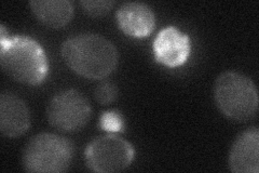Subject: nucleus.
<instances>
[{
  "label": "nucleus",
  "mask_w": 259,
  "mask_h": 173,
  "mask_svg": "<svg viewBox=\"0 0 259 173\" xmlns=\"http://www.w3.org/2000/svg\"><path fill=\"white\" fill-rule=\"evenodd\" d=\"M61 54L70 70L88 79L106 78L118 65L115 45L94 32H83L65 40Z\"/></svg>",
  "instance_id": "1"
},
{
  "label": "nucleus",
  "mask_w": 259,
  "mask_h": 173,
  "mask_svg": "<svg viewBox=\"0 0 259 173\" xmlns=\"http://www.w3.org/2000/svg\"><path fill=\"white\" fill-rule=\"evenodd\" d=\"M0 29V64L4 72L22 84H41L49 71L44 48L28 36H9L4 25Z\"/></svg>",
  "instance_id": "2"
},
{
  "label": "nucleus",
  "mask_w": 259,
  "mask_h": 173,
  "mask_svg": "<svg viewBox=\"0 0 259 173\" xmlns=\"http://www.w3.org/2000/svg\"><path fill=\"white\" fill-rule=\"evenodd\" d=\"M215 103L226 117L245 122L258 110V92L254 81L237 72H225L215 80Z\"/></svg>",
  "instance_id": "3"
},
{
  "label": "nucleus",
  "mask_w": 259,
  "mask_h": 173,
  "mask_svg": "<svg viewBox=\"0 0 259 173\" xmlns=\"http://www.w3.org/2000/svg\"><path fill=\"white\" fill-rule=\"evenodd\" d=\"M70 140L54 133H39L26 143L22 154L23 168L27 172L59 173L66 171L74 158Z\"/></svg>",
  "instance_id": "4"
},
{
  "label": "nucleus",
  "mask_w": 259,
  "mask_h": 173,
  "mask_svg": "<svg viewBox=\"0 0 259 173\" xmlns=\"http://www.w3.org/2000/svg\"><path fill=\"white\" fill-rule=\"evenodd\" d=\"M133 145L115 134L94 139L84 151L87 167L99 173L119 172L126 169L134 159Z\"/></svg>",
  "instance_id": "5"
},
{
  "label": "nucleus",
  "mask_w": 259,
  "mask_h": 173,
  "mask_svg": "<svg viewBox=\"0 0 259 173\" xmlns=\"http://www.w3.org/2000/svg\"><path fill=\"white\" fill-rule=\"evenodd\" d=\"M91 105L78 90L69 89L56 93L47 106V118L50 125L63 132H76L91 118Z\"/></svg>",
  "instance_id": "6"
},
{
  "label": "nucleus",
  "mask_w": 259,
  "mask_h": 173,
  "mask_svg": "<svg viewBox=\"0 0 259 173\" xmlns=\"http://www.w3.org/2000/svg\"><path fill=\"white\" fill-rule=\"evenodd\" d=\"M190 50L189 36L174 26L162 29L153 41V53L157 62L168 67L185 64L190 55Z\"/></svg>",
  "instance_id": "7"
},
{
  "label": "nucleus",
  "mask_w": 259,
  "mask_h": 173,
  "mask_svg": "<svg viewBox=\"0 0 259 173\" xmlns=\"http://www.w3.org/2000/svg\"><path fill=\"white\" fill-rule=\"evenodd\" d=\"M229 168L234 173L259 172V129L250 127L240 133L230 148Z\"/></svg>",
  "instance_id": "8"
},
{
  "label": "nucleus",
  "mask_w": 259,
  "mask_h": 173,
  "mask_svg": "<svg viewBox=\"0 0 259 173\" xmlns=\"http://www.w3.org/2000/svg\"><path fill=\"white\" fill-rule=\"evenodd\" d=\"M30 127V112L27 104L11 91L0 95V131L5 136L18 137Z\"/></svg>",
  "instance_id": "9"
},
{
  "label": "nucleus",
  "mask_w": 259,
  "mask_h": 173,
  "mask_svg": "<svg viewBox=\"0 0 259 173\" xmlns=\"http://www.w3.org/2000/svg\"><path fill=\"white\" fill-rule=\"evenodd\" d=\"M119 28L135 38L149 36L156 26V15L152 9L142 3H125L116 13Z\"/></svg>",
  "instance_id": "10"
},
{
  "label": "nucleus",
  "mask_w": 259,
  "mask_h": 173,
  "mask_svg": "<svg viewBox=\"0 0 259 173\" xmlns=\"http://www.w3.org/2000/svg\"><path fill=\"white\" fill-rule=\"evenodd\" d=\"M30 9L36 18L52 28L66 26L74 16V4L69 0H32Z\"/></svg>",
  "instance_id": "11"
},
{
  "label": "nucleus",
  "mask_w": 259,
  "mask_h": 173,
  "mask_svg": "<svg viewBox=\"0 0 259 173\" xmlns=\"http://www.w3.org/2000/svg\"><path fill=\"white\" fill-rule=\"evenodd\" d=\"M100 127L112 134L123 132L125 129V120L123 115L117 110L104 112L100 118Z\"/></svg>",
  "instance_id": "12"
},
{
  "label": "nucleus",
  "mask_w": 259,
  "mask_h": 173,
  "mask_svg": "<svg viewBox=\"0 0 259 173\" xmlns=\"http://www.w3.org/2000/svg\"><path fill=\"white\" fill-rule=\"evenodd\" d=\"M116 2L111 0H83L80 5L82 7L83 11L93 18L106 15L115 6Z\"/></svg>",
  "instance_id": "13"
},
{
  "label": "nucleus",
  "mask_w": 259,
  "mask_h": 173,
  "mask_svg": "<svg viewBox=\"0 0 259 173\" xmlns=\"http://www.w3.org/2000/svg\"><path fill=\"white\" fill-rule=\"evenodd\" d=\"M118 96V88L110 81H104L94 90L95 100L102 105H108Z\"/></svg>",
  "instance_id": "14"
}]
</instances>
